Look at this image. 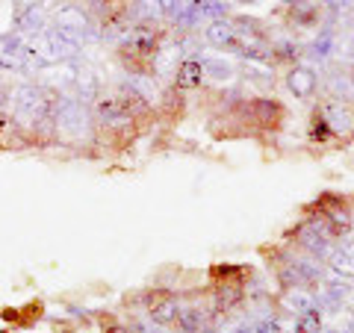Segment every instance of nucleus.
Returning a JSON list of instances; mask_svg holds the SVG:
<instances>
[{"mask_svg": "<svg viewBox=\"0 0 354 333\" xmlns=\"http://www.w3.org/2000/svg\"><path fill=\"white\" fill-rule=\"evenodd\" d=\"M328 136V124H325V115H319L313 118V139H325Z\"/></svg>", "mask_w": 354, "mask_h": 333, "instance_id": "6", "label": "nucleus"}, {"mask_svg": "<svg viewBox=\"0 0 354 333\" xmlns=\"http://www.w3.org/2000/svg\"><path fill=\"white\" fill-rule=\"evenodd\" d=\"M151 316H153V321H160V325H169V321L177 318V304L171 298H162V301L151 304Z\"/></svg>", "mask_w": 354, "mask_h": 333, "instance_id": "3", "label": "nucleus"}, {"mask_svg": "<svg viewBox=\"0 0 354 333\" xmlns=\"http://www.w3.org/2000/svg\"><path fill=\"white\" fill-rule=\"evenodd\" d=\"M334 269L342 274H351L354 277V257H337L334 260Z\"/></svg>", "mask_w": 354, "mask_h": 333, "instance_id": "5", "label": "nucleus"}, {"mask_svg": "<svg viewBox=\"0 0 354 333\" xmlns=\"http://www.w3.org/2000/svg\"><path fill=\"white\" fill-rule=\"evenodd\" d=\"M201 77H204V68H201V62H183L180 65V71H177V88H195L198 83H201Z\"/></svg>", "mask_w": 354, "mask_h": 333, "instance_id": "2", "label": "nucleus"}, {"mask_svg": "<svg viewBox=\"0 0 354 333\" xmlns=\"http://www.w3.org/2000/svg\"><path fill=\"white\" fill-rule=\"evenodd\" d=\"M290 88H292L298 97L313 95V88H316V74L307 71V68H295V71L290 74Z\"/></svg>", "mask_w": 354, "mask_h": 333, "instance_id": "1", "label": "nucleus"}, {"mask_svg": "<svg viewBox=\"0 0 354 333\" xmlns=\"http://www.w3.org/2000/svg\"><path fill=\"white\" fill-rule=\"evenodd\" d=\"M207 36L213 39L216 44H230V41H234V30H230L227 24H213L207 30Z\"/></svg>", "mask_w": 354, "mask_h": 333, "instance_id": "4", "label": "nucleus"}]
</instances>
